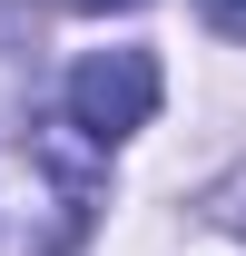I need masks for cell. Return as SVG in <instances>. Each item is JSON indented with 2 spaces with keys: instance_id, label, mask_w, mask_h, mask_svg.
<instances>
[{
  "instance_id": "6da1fadb",
  "label": "cell",
  "mask_w": 246,
  "mask_h": 256,
  "mask_svg": "<svg viewBox=\"0 0 246 256\" xmlns=\"http://www.w3.org/2000/svg\"><path fill=\"white\" fill-rule=\"evenodd\" d=\"M148 118H158V60L148 50H89V60L69 69V128L89 148H118Z\"/></svg>"
},
{
  "instance_id": "7a4b0ae2",
  "label": "cell",
  "mask_w": 246,
  "mask_h": 256,
  "mask_svg": "<svg viewBox=\"0 0 246 256\" xmlns=\"http://www.w3.org/2000/svg\"><path fill=\"white\" fill-rule=\"evenodd\" d=\"M207 10V30H226V40H246V0H197Z\"/></svg>"
},
{
  "instance_id": "3957f363",
  "label": "cell",
  "mask_w": 246,
  "mask_h": 256,
  "mask_svg": "<svg viewBox=\"0 0 246 256\" xmlns=\"http://www.w3.org/2000/svg\"><path fill=\"white\" fill-rule=\"evenodd\" d=\"M69 10H89V20H98V10H148V0H69Z\"/></svg>"
}]
</instances>
